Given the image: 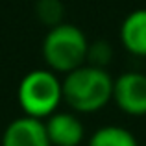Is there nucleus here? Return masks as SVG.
<instances>
[{"label":"nucleus","instance_id":"5","mask_svg":"<svg viewBox=\"0 0 146 146\" xmlns=\"http://www.w3.org/2000/svg\"><path fill=\"white\" fill-rule=\"evenodd\" d=\"M2 146H50L44 120L28 115L11 120L4 129Z\"/></svg>","mask_w":146,"mask_h":146},{"label":"nucleus","instance_id":"1","mask_svg":"<svg viewBox=\"0 0 146 146\" xmlns=\"http://www.w3.org/2000/svg\"><path fill=\"white\" fill-rule=\"evenodd\" d=\"M63 102L76 113H94L113 100V78L106 68L82 65L61 80Z\"/></svg>","mask_w":146,"mask_h":146},{"label":"nucleus","instance_id":"4","mask_svg":"<svg viewBox=\"0 0 146 146\" xmlns=\"http://www.w3.org/2000/svg\"><path fill=\"white\" fill-rule=\"evenodd\" d=\"M113 100L131 117L146 115V74L124 72L113 80Z\"/></svg>","mask_w":146,"mask_h":146},{"label":"nucleus","instance_id":"6","mask_svg":"<svg viewBox=\"0 0 146 146\" xmlns=\"http://www.w3.org/2000/svg\"><path fill=\"white\" fill-rule=\"evenodd\" d=\"M50 146H80L85 137L83 124L74 113L56 111L44 118Z\"/></svg>","mask_w":146,"mask_h":146},{"label":"nucleus","instance_id":"3","mask_svg":"<svg viewBox=\"0 0 146 146\" xmlns=\"http://www.w3.org/2000/svg\"><path fill=\"white\" fill-rule=\"evenodd\" d=\"M17 100L24 115L44 120L59 109L63 102V89L57 74L48 68H35L21 80Z\"/></svg>","mask_w":146,"mask_h":146},{"label":"nucleus","instance_id":"2","mask_svg":"<svg viewBox=\"0 0 146 146\" xmlns=\"http://www.w3.org/2000/svg\"><path fill=\"white\" fill-rule=\"evenodd\" d=\"M89 41L74 24L59 22L52 26L43 41V57L54 72H67L87 63Z\"/></svg>","mask_w":146,"mask_h":146},{"label":"nucleus","instance_id":"9","mask_svg":"<svg viewBox=\"0 0 146 146\" xmlns=\"http://www.w3.org/2000/svg\"><path fill=\"white\" fill-rule=\"evenodd\" d=\"M37 17L50 28L59 24L63 19V4L59 0H39L37 2Z\"/></svg>","mask_w":146,"mask_h":146},{"label":"nucleus","instance_id":"10","mask_svg":"<svg viewBox=\"0 0 146 146\" xmlns=\"http://www.w3.org/2000/svg\"><path fill=\"white\" fill-rule=\"evenodd\" d=\"M113 57V50L111 44L106 41H96V43H89V50H87V63L94 65V67L106 68V65Z\"/></svg>","mask_w":146,"mask_h":146},{"label":"nucleus","instance_id":"8","mask_svg":"<svg viewBox=\"0 0 146 146\" xmlns=\"http://www.w3.org/2000/svg\"><path fill=\"white\" fill-rule=\"evenodd\" d=\"M89 146H137V139L126 128L104 126L91 135Z\"/></svg>","mask_w":146,"mask_h":146},{"label":"nucleus","instance_id":"7","mask_svg":"<svg viewBox=\"0 0 146 146\" xmlns=\"http://www.w3.org/2000/svg\"><path fill=\"white\" fill-rule=\"evenodd\" d=\"M120 41L129 54L146 57V9L131 11L122 21Z\"/></svg>","mask_w":146,"mask_h":146}]
</instances>
